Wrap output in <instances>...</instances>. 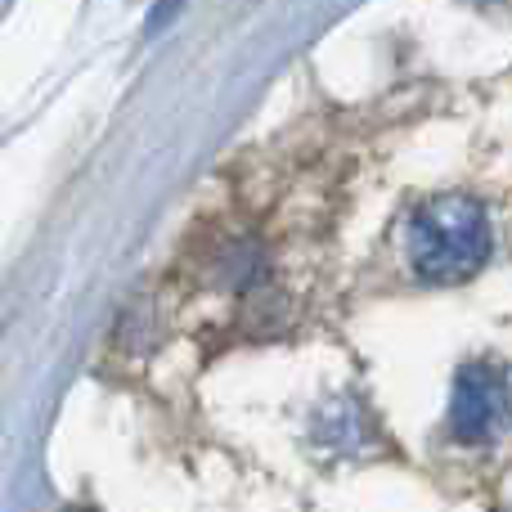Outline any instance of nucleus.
I'll return each instance as SVG.
<instances>
[{"instance_id":"nucleus-1","label":"nucleus","mask_w":512,"mask_h":512,"mask_svg":"<svg viewBox=\"0 0 512 512\" xmlns=\"http://www.w3.org/2000/svg\"><path fill=\"white\" fill-rule=\"evenodd\" d=\"M490 256V216L472 198H436L414 212L409 261L423 279H468Z\"/></svg>"},{"instance_id":"nucleus-2","label":"nucleus","mask_w":512,"mask_h":512,"mask_svg":"<svg viewBox=\"0 0 512 512\" xmlns=\"http://www.w3.org/2000/svg\"><path fill=\"white\" fill-rule=\"evenodd\" d=\"M504 423V378L486 364H468L454 382V405H450V432L459 441H490Z\"/></svg>"},{"instance_id":"nucleus-3","label":"nucleus","mask_w":512,"mask_h":512,"mask_svg":"<svg viewBox=\"0 0 512 512\" xmlns=\"http://www.w3.org/2000/svg\"><path fill=\"white\" fill-rule=\"evenodd\" d=\"M185 5V0H158V9L149 14V32H158V27H167L171 18H176V9Z\"/></svg>"},{"instance_id":"nucleus-4","label":"nucleus","mask_w":512,"mask_h":512,"mask_svg":"<svg viewBox=\"0 0 512 512\" xmlns=\"http://www.w3.org/2000/svg\"><path fill=\"white\" fill-rule=\"evenodd\" d=\"M77 512H90V508H77Z\"/></svg>"}]
</instances>
